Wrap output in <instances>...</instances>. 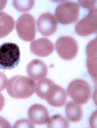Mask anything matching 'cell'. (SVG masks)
Wrapping results in <instances>:
<instances>
[{
  "mask_svg": "<svg viewBox=\"0 0 97 128\" xmlns=\"http://www.w3.org/2000/svg\"><path fill=\"white\" fill-rule=\"evenodd\" d=\"M6 88V91L12 98L25 99L34 93L35 83L30 77L16 75L8 80Z\"/></svg>",
  "mask_w": 97,
  "mask_h": 128,
  "instance_id": "cell-1",
  "label": "cell"
},
{
  "mask_svg": "<svg viewBox=\"0 0 97 128\" xmlns=\"http://www.w3.org/2000/svg\"><path fill=\"white\" fill-rule=\"evenodd\" d=\"M20 62V50L17 44L3 43L0 45V69L11 70Z\"/></svg>",
  "mask_w": 97,
  "mask_h": 128,
  "instance_id": "cell-2",
  "label": "cell"
},
{
  "mask_svg": "<svg viewBox=\"0 0 97 128\" xmlns=\"http://www.w3.org/2000/svg\"><path fill=\"white\" fill-rule=\"evenodd\" d=\"M80 12V5L76 2H66L57 6L54 17L60 24L69 25L78 21Z\"/></svg>",
  "mask_w": 97,
  "mask_h": 128,
  "instance_id": "cell-3",
  "label": "cell"
},
{
  "mask_svg": "<svg viewBox=\"0 0 97 128\" xmlns=\"http://www.w3.org/2000/svg\"><path fill=\"white\" fill-rule=\"evenodd\" d=\"M68 92L74 102L79 104L84 105L90 100L92 89L87 81L82 79H76L69 84Z\"/></svg>",
  "mask_w": 97,
  "mask_h": 128,
  "instance_id": "cell-4",
  "label": "cell"
},
{
  "mask_svg": "<svg viewBox=\"0 0 97 128\" xmlns=\"http://www.w3.org/2000/svg\"><path fill=\"white\" fill-rule=\"evenodd\" d=\"M16 30L18 35L22 40L27 42L33 41L36 34L34 18L28 13L21 15L16 22Z\"/></svg>",
  "mask_w": 97,
  "mask_h": 128,
  "instance_id": "cell-5",
  "label": "cell"
},
{
  "mask_svg": "<svg viewBox=\"0 0 97 128\" xmlns=\"http://www.w3.org/2000/svg\"><path fill=\"white\" fill-rule=\"evenodd\" d=\"M55 49L62 59L71 60L78 54V44L74 38L62 36L56 42Z\"/></svg>",
  "mask_w": 97,
  "mask_h": 128,
  "instance_id": "cell-6",
  "label": "cell"
},
{
  "mask_svg": "<svg viewBox=\"0 0 97 128\" xmlns=\"http://www.w3.org/2000/svg\"><path fill=\"white\" fill-rule=\"evenodd\" d=\"M96 8H93L76 24L75 31L79 36H88L96 33Z\"/></svg>",
  "mask_w": 97,
  "mask_h": 128,
  "instance_id": "cell-7",
  "label": "cell"
},
{
  "mask_svg": "<svg viewBox=\"0 0 97 128\" xmlns=\"http://www.w3.org/2000/svg\"><path fill=\"white\" fill-rule=\"evenodd\" d=\"M37 28L40 34L48 37L56 32L58 28V22L53 14L44 13L37 20Z\"/></svg>",
  "mask_w": 97,
  "mask_h": 128,
  "instance_id": "cell-8",
  "label": "cell"
},
{
  "mask_svg": "<svg viewBox=\"0 0 97 128\" xmlns=\"http://www.w3.org/2000/svg\"><path fill=\"white\" fill-rule=\"evenodd\" d=\"M67 98L68 94L66 90L54 83L49 87L45 96V100L48 104L55 108L64 106Z\"/></svg>",
  "mask_w": 97,
  "mask_h": 128,
  "instance_id": "cell-9",
  "label": "cell"
},
{
  "mask_svg": "<svg viewBox=\"0 0 97 128\" xmlns=\"http://www.w3.org/2000/svg\"><path fill=\"white\" fill-rule=\"evenodd\" d=\"M54 45L50 40L41 38L31 42L30 50L32 54L44 58L50 56L54 51Z\"/></svg>",
  "mask_w": 97,
  "mask_h": 128,
  "instance_id": "cell-10",
  "label": "cell"
},
{
  "mask_svg": "<svg viewBox=\"0 0 97 128\" xmlns=\"http://www.w3.org/2000/svg\"><path fill=\"white\" fill-rule=\"evenodd\" d=\"M28 120L35 125H44L48 122L49 112L45 106L39 104L32 105L28 110Z\"/></svg>",
  "mask_w": 97,
  "mask_h": 128,
  "instance_id": "cell-11",
  "label": "cell"
},
{
  "mask_svg": "<svg viewBox=\"0 0 97 128\" xmlns=\"http://www.w3.org/2000/svg\"><path fill=\"white\" fill-rule=\"evenodd\" d=\"M27 72L28 76L34 81H38L47 76L48 67L41 60L34 59L27 65Z\"/></svg>",
  "mask_w": 97,
  "mask_h": 128,
  "instance_id": "cell-12",
  "label": "cell"
},
{
  "mask_svg": "<svg viewBox=\"0 0 97 128\" xmlns=\"http://www.w3.org/2000/svg\"><path fill=\"white\" fill-rule=\"evenodd\" d=\"M66 114L70 122H79L83 118V109L75 102H69L66 106Z\"/></svg>",
  "mask_w": 97,
  "mask_h": 128,
  "instance_id": "cell-13",
  "label": "cell"
},
{
  "mask_svg": "<svg viewBox=\"0 0 97 128\" xmlns=\"http://www.w3.org/2000/svg\"><path fill=\"white\" fill-rule=\"evenodd\" d=\"M15 21L10 15L0 12V39L8 36L15 27Z\"/></svg>",
  "mask_w": 97,
  "mask_h": 128,
  "instance_id": "cell-14",
  "label": "cell"
},
{
  "mask_svg": "<svg viewBox=\"0 0 97 128\" xmlns=\"http://www.w3.org/2000/svg\"><path fill=\"white\" fill-rule=\"evenodd\" d=\"M53 84V82L47 78H42L40 80H38L36 84H35V92L36 94L40 98L45 100V96L47 90L49 87Z\"/></svg>",
  "mask_w": 97,
  "mask_h": 128,
  "instance_id": "cell-15",
  "label": "cell"
},
{
  "mask_svg": "<svg viewBox=\"0 0 97 128\" xmlns=\"http://www.w3.org/2000/svg\"><path fill=\"white\" fill-rule=\"evenodd\" d=\"M48 128H68L69 123L67 119L60 114H54L49 118L47 122Z\"/></svg>",
  "mask_w": 97,
  "mask_h": 128,
  "instance_id": "cell-16",
  "label": "cell"
},
{
  "mask_svg": "<svg viewBox=\"0 0 97 128\" xmlns=\"http://www.w3.org/2000/svg\"><path fill=\"white\" fill-rule=\"evenodd\" d=\"M13 6L14 8L22 12H27L33 8L34 5V1L28 0V1H18L14 0L12 2Z\"/></svg>",
  "mask_w": 97,
  "mask_h": 128,
  "instance_id": "cell-17",
  "label": "cell"
},
{
  "mask_svg": "<svg viewBox=\"0 0 97 128\" xmlns=\"http://www.w3.org/2000/svg\"><path fill=\"white\" fill-rule=\"evenodd\" d=\"M86 54L88 58L90 59H97L96 52V38L91 41L87 46Z\"/></svg>",
  "mask_w": 97,
  "mask_h": 128,
  "instance_id": "cell-18",
  "label": "cell"
},
{
  "mask_svg": "<svg viewBox=\"0 0 97 128\" xmlns=\"http://www.w3.org/2000/svg\"><path fill=\"white\" fill-rule=\"evenodd\" d=\"M96 59L88 58L87 60V67H88V72L94 81L96 80Z\"/></svg>",
  "mask_w": 97,
  "mask_h": 128,
  "instance_id": "cell-19",
  "label": "cell"
},
{
  "mask_svg": "<svg viewBox=\"0 0 97 128\" xmlns=\"http://www.w3.org/2000/svg\"><path fill=\"white\" fill-rule=\"evenodd\" d=\"M14 128H34V124L30 122L29 120L25 118H22L18 120L12 126Z\"/></svg>",
  "mask_w": 97,
  "mask_h": 128,
  "instance_id": "cell-20",
  "label": "cell"
},
{
  "mask_svg": "<svg viewBox=\"0 0 97 128\" xmlns=\"http://www.w3.org/2000/svg\"><path fill=\"white\" fill-rule=\"evenodd\" d=\"M8 82V78L5 74L3 72H0V92L3 91L6 88Z\"/></svg>",
  "mask_w": 97,
  "mask_h": 128,
  "instance_id": "cell-21",
  "label": "cell"
},
{
  "mask_svg": "<svg viewBox=\"0 0 97 128\" xmlns=\"http://www.w3.org/2000/svg\"><path fill=\"white\" fill-rule=\"evenodd\" d=\"M80 6L87 9H91L96 5V1H79L78 2Z\"/></svg>",
  "mask_w": 97,
  "mask_h": 128,
  "instance_id": "cell-22",
  "label": "cell"
},
{
  "mask_svg": "<svg viewBox=\"0 0 97 128\" xmlns=\"http://www.w3.org/2000/svg\"><path fill=\"white\" fill-rule=\"evenodd\" d=\"M10 124L8 122L7 120L3 117L0 116V128H10Z\"/></svg>",
  "mask_w": 97,
  "mask_h": 128,
  "instance_id": "cell-23",
  "label": "cell"
},
{
  "mask_svg": "<svg viewBox=\"0 0 97 128\" xmlns=\"http://www.w3.org/2000/svg\"><path fill=\"white\" fill-rule=\"evenodd\" d=\"M96 111H94V113H92V116H91V118H90V126L91 128H96V126L94 125V124H96Z\"/></svg>",
  "mask_w": 97,
  "mask_h": 128,
  "instance_id": "cell-24",
  "label": "cell"
},
{
  "mask_svg": "<svg viewBox=\"0 0 97 128\" xmlns=\"http://www.w3.org/2000/svg\"><path fill=\"white\" fill-rule=\"evenodd\" d=\"M4 106H5V98L3 94L0 92V112L3 109Z\"/></svg>",
  "mask_w": 97,
  "mask_h": 128,
  "instance_id": "cell-25",
  "label": "cell"
},
{
  "mask_svg": "<svg viewBox=\"0 0 97 128\" xmlns=\"http://www.w3.org/2000/svg\"><path fill=\"white\" fill-rule=\"evenodd\" d=\"M6 3H7L6 0H0V11L5 8Z\"/></svg>",
  "mask_w": 97,
  "mask_h": 128,
  "instance_id": "cell-26",
  "label": "cell"
}]
</instances>
